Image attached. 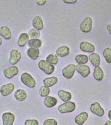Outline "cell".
Masks as SVG:
<instances>
[{
	"label": "cell",
	"instance_id": "cell-4",
	"mask_svg": "<svg viewBox=\"0 0 111 125\" xmlns=\"http://www.w3.org/2000/svg\"><path fill=\"white\" fill-rule=\"evenodd\" d=\"M92 19L91 18H86L80 25V30L83 33L89 32L92 29Z\"/></svg>",
	"mask_w": 111,
	"mask_h": 125
},
{
	"label": "cell",
	"instance_id": "cell-12",
	"mask_svg": "<svg viewBox=\"0 0 111 125\" xmlns=\"http://www.w3.org/2000/svg\"><path fill=\"white\" fill-rule=\"evenodd\" d=\"M80 48L81 51L87 53H93L95 50L94 46L87 41L82 42L80 45Z\"/></svg>",
	"mask_w": 111,
	"mask_h": 125
},
{
	"label": "cell",
	"instance_id": "cell-11",
	"mask_svg": "<svg viewBox=\"0 0 111 125\" xmlns=\"http://www.w3.org/2000/svg\"><path fill=\"white\" fill-rule=\"evenodd\" d=\"M15 117L11 113L7 112L2 115L3 125H13L14 123Z\"/></svg>",
	"mask_w": 111,
	"mask_h": 125
},
{
	"label": "cell",
	"instance_id": "cell-8",
	"mask_svg": "<svg viewBox=\"0 0 111 125\" xmlns=\"http://www.w3.org/2000/svg\"><path fill=\"white\" fill-rule=\"evenodd\" d=\"M19 68L16 66H12L5 69L3 71L4 76L8 79H11L19 73Z\"/></svg>",
	"mask_w": 111,
	"mask_h": 125
},
{
	"label": "cell",
	"instance_id": "cell-5",
	"mask_svg": "<svg viewBox=\"0 0 111 125\" xmlns=\"http://www.w3.org/2000/svg\"><path fill=\"white\" fill-rule=\"evenodd\" d=\"M76 71V65L74 64H70L63 68L62 75L63 76L67 79H70L74 75Z\"/></svg>",
	"mask_w": 111,
	"mask_h": 125
},
{
	"label": "cell",
	"instance_id": "cell-16",
	"mask_svg": "<svg viewBox=\"0 0 111 125\" xmlns=\"http://www.w3.org/2000/svg\"><path fill=\"white\" fill-rule=\"evenodd\" d=\"M89 59L91 64L94 67H97L100 65L101 59L100 55L98 54L97 53H92L90 55Z\"/></svg>",
	"mask_w": 111,
	"mask_h": 125
},
{
	"label": "cell",
	"instance_id": "cell-36",
	"mask_svg": "<svg viewBox=\"0 0 111 125\" xmlns=\"http://www.w3.org/2000/svg\"><path fill=\"white\" fill-rule=\"evenodd\" d=\"M105 125H111V121H107Z\"/></svg>",
	"mask_w": 111,
	"mask_h": 125
},
{
	"label": "cell",
	"instance_id": "cell-18",
	"mask_svg": "<svg viewBox=\"0 0 111 125\" xmlns=\"http://www.w3.org/2000/svg\"><path fill=\"white\" fill-rule=\"evenodd\" d=\"M14 97L17 101H22L26 99L27 98V93L24 90L20 89L18 90L15 92Z\"/></svg>",
	"mask_w": 111,
	"mask_h": 125
},
{
	"label": "cell",
	"instance_id": "cell-20",
	"mask_svg": "<svg viewBox=\"0 0 111 125\" xmlns=\"http://www.w3.org/2000/svg\"><path fill=\"white\" fill-rule=\"evenodd\" d=\"M70 53V49L66 46H62L56 51V55L60 57H63L68 55Z\"/></svg>",
	"mask_w": 111,
	"mask_h": 125
},
{
	"label": "cell",
	"instance_id": "cell-33",
	"mask_svg": "<svg viewBox=\"0 0 111 125\" xmlns=\"http://www.w3.org/2000/svg\"><path fill=\"white\" fill-rule=\"evenodd\" d=\"M47 0H36V2L39 6H43L46 4Z\"/></svg>",
	"mask_w": 111,
	"mask_h": 125
},
{
	"label": "cell",
	"instance_id": "cell-25",
	"mask_svg": "<svg viewBox=\"0 0 111 125\" xmlns=\"http://www.w3.org/2000/svg\"><path fill=\"white\" fill-rule=\"evenodd\" d=\"M75 61L78 64L84 65L88 62L89 58L85 55L80 54L76 57Z\"/></svg>",
	"mask_w": 111,
	"mask_h": 125
},
{
	"label": "cell",
	"instance_id": "cell-2",
	"mask_svg": "<svg viewBox=\"0 0 111 125\" xmlns=\"http://www.w3.org/2000/svg\"><path fill=\"white\" fill-rule=\"evenodd\" d=\"M38 66L41 70L44 71L47 75L52 74L55 70L54 66L48 63L45 60L40 61L38 63Z\"/></svg>",
	"mask_w": 111,
	"mask_h": 125
},
{
	"label": "cell",
	"instance_id": "cell-32",
	"mask_svg": "<svg viewBox=\"0 0 111 125\" xmlns=\"http://www.w3.org/2000/svg\"><path fill=\"white\" fill-rule=\"evenodd\" d=\"M39 121L36 119L26 120L24 123V125H39Z\"/></svg>",
	"mask_w": 111,
	"mask_h": 125
},
{
	"label": "cell",
	"instance_id": "cell-6",
	"mask_svg": "<svg viewBox=\"0 0 111 125\" xmlns=\"http://www.w3.org/2000/svg\"><path fill=\"white\" fill-rule=\"evenodd\" d=\"M76 70L84 78L87 77L91 73L90 68L85 65L78 64L76 66Z\"/></svg>",
	"mask_w": 111,
	"mask_h": 125
},
{
	"label": "cell",
	"instance_id": "cell-26",
	"mask_svg": "<svg viewBox=\"0 0 111 125\" xmlns=\"http://www.w3.org/2000/svg\"><path fill=\"white\" fill-rule=\"evenodd\" d=\"M46 61L51 65H56L58 62V58L56 54L52 53L48 55L46 58Z\"/></svg>",
	"mask_w": 111,
	"mask_h": 125
},
{
	"label": "cell",
	"instance_id": "cell-1",
	"mask_svg": "<svg viewBox=\"0 0 111 125\" xmlns=\"http://www.w3.org/2000/svg\"><path fill=\"white\" fill-rule=\"evenodd\" d=\"M21 80L23 84L30 88L36 86V82L32 75L27 73H24L21 76Z\"/></svg>",
	"mask_w": 111,
	"mask_h": 125
},
{
	"label": "cell",
	"instance_id": "cell-9",
	"mask_svg": "<svg viewBox=\"0 0 111 125\" xmlns=\"http://www.w3.org/2000/svg\"><path fill=\"white\" fill-rule=\"evenodd\" d=\"M15 89V85L12 83H9L2 85L0 89V92L3 96L10 95Z\"/></svg>",
	"mask_w": 111,
	"mask_h": 125
},
{
	"label": "cell",
	"instance_id": "cell-13",
	"mask_svg": "<svg viewBox=\"0 0 111 125\" xmlns=\"http://www.w3.org/2000/svg\"><path fill=\"white\" fill-rule=\"evenodd\" d=\"M32 26L36 30L38 31L42 30L44 27V24L41 17L40 16H36L34 17L32 21Z\"/></svg>",
	"mask_w": 111,
	"mask_h": 125
},
{
	"label": "cell",
	"instance_id": "cell-23",
	"mask_svg": "<svg viewBox=\"0 0 111 125\" xmlns=\"http://www.w3.org/2000/svg\"><path fill=\"white\" fill-rule=\"evenodd\" d=\"M58 82V79L55 76L46 78L43 80V83L44 85L48 87L53 86V85L56 84Z\"/></svg>",
	"mask_w": 111,
	"mask_h": 125
},
{
	"label": "cell",
	"instance_id": "cell-30",
	"mask_svg": "<svg viewBox=\"0 0 111 125\" xmlns=\"http://www.w3.org/2000/svg\"><path fill=\"white\" fill-rule=\"evenodd\" d=\"M50 92V88L48 87L43 86L39 90V94L41 97H47L49 94Z\"/></svg>",
	"mask_w": 111,
	"mask_h": 125
},
{
	"label": "cell",
	"instance_id": "cell-7",
	"mask_svg": "<svg viewBox=\"0 0 111 125\" xmlns=\"http://www.w3.org/2000/svg\"><path fill=\"white\" fill-rule=\"evenodd\" d=\"M22 57V54L20 51L13 49L10 53V58L9 60L10 64L14 65L21 59Z\"/></svg>",
	"mask_w": 111,
	"mask_h": 125
},
{
	"label": "cell",
	"instance_id": "cell-15",
	"mask_svg": "<svg viewBox=\"0 0 111 125\" xmlns=\"http://www.w3.org/2000/svg\"><path fill=\"white\" fill-rule=\"evenodd\" d=\"M89 117L88 114L86 112H82L76 117L75 122L78 125H82L87 120Z\"/></svg>",
	"mask_w": 111,
	"mask_h": 125
},
{
	"label": "cell",
	"instance_id": "cell-22",
	"mask_svg": "<svg viewBox=\"0 0 111 125\" xmlns=\"http://www.w3.org/2000/svg\"><path fill=\"white\" fill-rule=\"evenodd\" d=\"M58 95L64 102H68L71 99L72 95L70 93L64 90H60L58 92Z\"/></svg>",
	"mask_w": 111,
	"mask_h": 125
},
{
	"label": "cell",
	"instance_id": "cell-10",
	"mask_svg": "<svg viewBox=\"0 0 111 125\" xmlns=\"http://www.w3.org/2000/svg\"><path fill=\"white\" fill-rule=\"evenodd\" d=\"M90 111L92 113L99 117L102 116L105 113L103 108H101L98 102H95L91 104Z\"/></svg>",
	"mask_w": 111,
	"mask_h": 125
},
{
	"label": "cell",
	"instance_id": "cell-3",
	"mask_svg": "<svg viewBox=\"0 0 111 125\" xmlns=\"http://www.w3.org/2000/svg\"><path fill=\"white\" fill-rule=\"evenodd\" d=\"M76 108L75 104L71 101L66 102L58 107V111L61 113L64 114L73 112Z\"/></svg>",
	"mask_w": 111,
	"mask_h": 125
},
{
	"label": "cell",
	"instance_id": "cell-34",
	"mask_svg": "<svg viewBox=\"0 0 111 125\" xmlns=\"http://www.w3.org/2000/svg\"><path fill=\"white\" fill-rule=\"evenodd\" d=\"M64 3L67 4H74L77 3V0H63Z\"/></svg>",
	"mask_w": 111,
	"mask_h": 125
},
{
	"label": "cell",
	"instance_id": "cell-37",
	"mask_svg": "<svg viewBox=\"0 0 111 125\" xmlns=\"http://www.w3.org/2000/svg\"><path fill=\"white\" fill-rule=\"evenodd\" d=\"M108 117L109 118V119H110V120H111V110H110V111H109V112Z\"/></svg>",
	"mask_w": 111,
	"mask_h": 125
},
{
	"label": "cell",
	"instance_id": "cell-31",
	"mask_svg": "<svg viewBox=\"0 0 111 125\" xmlns=\"http://www.w3.org/2000/svg\"><path fill=\"white\" fill-rule=\"evenodd\" d=\"M57 121L54 119H48L44 121L43 125H57Z\"/></svg>",
	"mask_w": 111,
	"mask_h": 125
},
{
	"label": "cell",
	"instance_id": "cell-21",
	"mask_svg": "<svg viewBox=\"0 0 111 125\" xmlns=\"http://www.w3.org/2000/svg\"><path fill=\"white\" fill-rule=\"evenodd\" d=\"M57 104V100L54 97L47 96L44 99V104L48 108H52Z\"/></svg>",
	"mask_w": 111,
	"mask_h": 125
},
{
	"label": "cell",
	"instance_id": "cell-19",
	"mask_svg": "<svg viewBox=\"0 0 111 125\" xmlns=\"http://www.w3.org/2000/svg\"><path fill=\"white\" fill-rule=\"evenodd\" d=\"M29 36L26 33H23L20 35L18 41V45L19 47H24L29 42Z\"/></svg>",
	"mask_w": 111,
	"mask_h": 125
},
{
	"label": "cell",
	"instance_id": "cell-35",
	"mask_svg": "<svg viewBox=\"0 0 111 125\" xmlns=\"http://www.w3.org/2000/svg\"><path fill=\"white\" fill-rule=\"evenodd\" d=\"M107 30L110 34H111V24H110L107 26Z\"/></svg>",
	"mask_w": 111,
	"mask_h": 125
},
{
	"label": "cell",
	"instance_id": "cell-24",
	"mask_svg": "<svg viewBox=\"0 0 111 125\" xmlns=\"http://www.w3.org/2000/svg\"><path fill=\"white\" fill-rule=\"evenodd\" d=\"M94 77L96 80L98 81H101L104 78V72L99 66L96 67L94 68Z\"/></svg>",
	"mask_w": 111,
	"mask_h": 125
},
{
	"label": "cell",
	"instance_id": "cell-27",
	"mask_svg": "<svg viewBox=\"0 0 111 125\" xmlns=\"http://www.w3.org/2000/svg\"><path fill=\"white\" fill-rule=\"evenodd\" d=\"M42 41L39 39H31L28 42V45L29 47L33 48H39L42 45Z\"/></svg>",
	"mask_w": 111,
	"mask_h": 125
},
{
	"label": "cell",
	"instance_id": "cell-29",
	"mask_svg": "<svg viewBox=\"0 0 111 125\" xmlns=\"http://www.w3.org/2000/svg\"><path fill=\"white\" fill-rule=\"evenodd\" d=\"M103 55L108 63H111V48H107L104 50Z\"/></svg>",
	"mask_w": 111,
	"mask_h": 125
},
{
	"label": "cell",
	"instance_id": "cell-38",
	"mask_svg": "<svg viewBox=\"0 0 111 125\" xmlns=\"http://www.w3.org/2000/svg\"><path fill=\"white\" fill-rule=\"evenodd\" d=\"M2 43H3V40L1 38H0V46L1 45Z\"/></svg>",
	"mask_w": 111,
	"mask_h": 125
},
{
	"label": "cell",
	"instance_id": "cell-17",
	"mask_svg": "<svg viewBox=\"0 0 111 125\" xmlns=\"http://www.w3.org/2000/svg\"><path fill=\"white\" fill-rule=\"evenodd\" d=\"M27 55L32 60H36L40 55L39 48H30L27 51Z\"/></svg>",
	"mask_w": 111,
	"mask_h": 125
},
{
	"label": "cell",
	"instance_id": "cell-28",
	"mask_svg": "<svg viewBox=\"0 0 111 125\" xmlns=\"http://www.w3.org/2000/svg\"><path fill=\"white\" fill-rule=\"evenodd\" d=\"M28 35L32 39H38L40 37V32L39 31L35 29H30L28 32Z\"/></svg>",
	"mask_w": 111,
	"mask_h": 125
},
{
	"label": "cell",
	"instance_id": "cell-14",
	"mask_svg": "<svg viewBox=\"0 0 111 125\" xmlns=\"http://www.w3.org/2000/svg\"><path fill=\"white\" fill-rule=\"evenodd\" d=\"M0 36L6 40L11 39L12 33L9 28L7 26H3L0 28Z\"/></svg>",
	"mask_w": 111,
	"mask_h": 125
}]
</instances>
